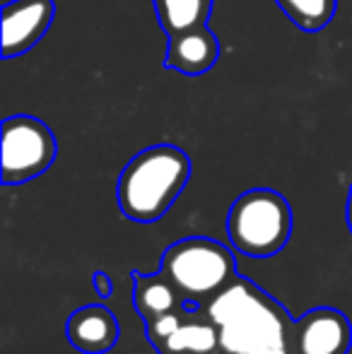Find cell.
<instances>
[{
	"mask_svg": "<svg viewBox=\"0 0 352 354\" xmlns=\"http://www.w3.org/2000/svg\"><path fill=\"white\" fill-rule=\"evenodd\" d=\"M215 0H152L157 22L165 29L167 39L188 29L207 24Z\"/></svg>",
	"mask_w": 352,
	"mask_h": 354,
	"instance_id": "7c38bea8",
	"label": "cell"
},
{
	"mask_svg": "<svg viewBox=\"0 0 352 354\" xmlns=\"http://www.w3.org/2000/svg\"><path fill=\"white\" fill-rule=\"evenodd\" d=\"M203 308L217 326L222 354H287L295 318L256 282L237 275Z\"/></svg>",
	"mask_w": 352,
	"mask_h": 354,
	"instance_id": "6da1fadb",
	"label": "cell"
},
{
	"mask_svg": "<svg viewBox=\"0 0 352 354\" xmlns=\"http://www.w3.org/2000/svg\"><path fill=\"white\" fill-rule=\"evenodd\" d=\"M225 227L234 251L251 258H270L292 236V207L272 188H251L232 203Z\"/></svg>",
	"mask_w": 352,
	"mask_h": 354,
	"instance_id": "277c9868",
	"label": "cell"
},
{
	"mask_svg": "<svg viewBox=\"0 0 352 354\" xmlns=\"http://www.w3.org/2000/svg\"><path fill=\"white\" fill-rule=\"evenodd\" d=\"M345 219H348V227H350V234H352V186H350V193H348V205H345Z\"/></svg>",
	"mask_w": 352,
	"mask_h": 354,
	"instance_id": "9a60e30c",
	"label": "cell"
},
{
	"mask_svg": "<svg viewBox=\"0 0 352 354\" xmlns=\"http://www.w3.org/2000/svg\"><path fill=\"white\" fill-rule=\"evenodd\" d=\"M66 333L71 345L85 354L109 352L121 337L116 316L102 304H89L73 311L66 323Z\"/></svg>",
	"mask_w": 352,
	"mask_h": 354,
	"instance_id": "9c48e42d",
	"label": "cell"
},
{
	"mask_svg": "<svg viewBox=\"0 0 352 354\" xmlns=\"http://www.w3.org/2000/svg\"><path fill=\"white\" fill-rule=\"evenodd\" d=\"M191 178V159L169 142L145 147L123 167L118 176V207L128 219L150 224L162 219Z\"/></svg>",
	"mask_w": 352,
	"mask_h": 354,
	"instance_id": "7a4b0ae2",
	"label": "cell"
},
{
	"mask_svg": "<svg viewBox=\"0 0 352 354\" xmlns=\"http://www.w3.org/2000/svg\"><path fill=\"white\" fill-rule=\"evenodd\" d=\"M0 178L5 186H19L48 171L58 154L53 131L37 116L17 113L3 121Z\"/></svg>",
	"mask_w": 352,
	"mask_h": 354,
	"instance_id": "5b68a950",
	"label": "cell"
},
{
	"mask_svg": "<svg viewBox=\"0 0 352 354\" xmlns=\"http://www.w3.org/2000/svg\"><path fill=\"white\" fill-rule=\"evenodd\" d=\"M92 287L97 292L99 299H109L113 294V284H111V277L106 272H94L92 275Z\"/></svg>",
	"mask_w": 352,
	"mask_h": 354,
	"instance_id": "5bb4252c",
	"label": "cell"
},
{
	"mask_svg": "<svg viewBox=\"0 0 352 354\" xmlns=\"http://www.w3.org/2000/svg\"><path fill=\"white\" fill-rule=\"evenodd\" d=\"M287 19L306 34L324 32L338 12V0H275Z\"/></svg>",
	"mask_w": 352,
	"mask_h": 354,
	"instance_id": "4fadbf2b",
	"label": "cell"
},
{
	"mask_svg": "<svg viewBox=\"0 0 352 354\" xmlns=\"http://www.w3.org/2000/svg\"><path fill=\"white\" fill-rule=\"evenodd\" d=\"M160 270L174 282L188 308H203L234 282L237 258L215 239L188 236L162 253Z\"/></svg>",
	"mask_w": 352,
	"mask_h": 354,
	"instance_id": "3957f363",
	"label": "cell"
},
{
	"mask_svg": "<svg viewBox=\"0 0 352 354\" xmlns=\"http://www.w3.org/2000/svg\"><path fill=\"white\" fill-rule=\"evenodd\" d=\"M56 17L53 0H10L3 5V58L32 51L51 29Z\"/></svg>",
	"mask_w": 352,
	"mask_h": 354,
	"instance_id": "52a82bcc",
	"label": "cell"
},
{
	"mask_svg": "<svg viewBox=\"0 0 352 354\" xmlns=\"http://www.w3.org/2000/svg\"><path fill=\"white\" fill-rule=\"evenodd\" d=\"M220 61V39L207 24L169 37L165 66L174 73L198 77L217 66Z\"/></svg>",
	"mask_w": 352,
	"mask_h": 354,
	"instance_id": "ba28073f",
	"label": "cell"
},
{
	"mask_svg": "<svg viewBox=\"0 0 352 354\" xmlns=\"http://www.w3.org/2000/svg\"><path fill=\"white\" fill-rule=\"evenodd\" d=\"M133 280V306L140 313L142 321L147 318L162 316L169 311H181L186 306V299L174 287V282L165 275V272H155V275H142V272H131Z\"/></svg>",
	"mask_w": 352,
	"mask_h": 354,
	"instance_id": "8fae6325",
	"label": "cell"
},
{
	"mask_svg": "<svg viewBox=\"0 0 352 354\" xmlns=\"http://www.w3.org/2000/svg\"><path fill=\"white\" fill-rule=\"evenodd\" d=\"M160 354H222L217 326L205 308H191L178 328L155 345Z\"/></svg>",
	"mask_w": 352,
	"mask_h": 354,
	"instance_id": "30bf717a",
	"label": "cell"
},
{
	"mask_svg": "<svg viewBox=\"0 0 352 354\" xmlns=\"http://www.w3.org/2000/svg\"><path fill=\"white\" fill-rule=\"evenodd\" d=\"M352 323L338 308L319 306L295 318L287 337V354H348Z\"/></svg>",
	"mask_w": 352,
	"mask_h": 354,
	"instance_id": "8992f818",
	"label": "cell"
}]
</instances>
